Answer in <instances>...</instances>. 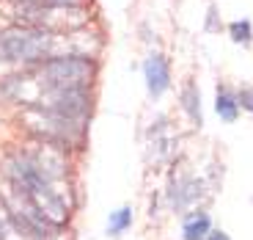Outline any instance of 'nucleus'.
<instances>
[{
    "label": "nucleus",
    "mask_w": 253,
    "mask_h": 240,
    "mask_svg": "<svg viewBox=\"0 0 253 240\" xmlns=\"http://www.w3.org/2000/svg\"><path fill=\"white\" fill-rule=\"evenodd\" d=\"M58 36H63V33H52L33 25L0 31V61L39 63V61H47V58H55L61 56L58 53Z\"/></svg>",
    "instance_id": "f257e3e1"
},
{
    "label": "nucleus",
    "mask_w": 253,
    "mask_h": 240,
    "mask_svg": "<svg viewBox=\"0 0 253 240\" xmlns=\"http://www.w3.org/2000/svg\"><path fill=\"white\" fill-rule=\"evenodd\" d=\"M228 31H231V39H234V42H251V36H253V25L251 22H248V19H237V22H231V25H228Z\"/></svg>",
    "instance_id": "1a4fd4ad"
},
{
    "label": "nucleus",
    "mask_w": 253,
    "mask_h": 240,
    "mask_svg": "<svg viewBox=\"0 0 253 240\" xmlns=\"http://www.w3.org/2000/svg\"><path fill=\"white\" fill-rule=\"evenodd\" d=\"M182 108L187 111V116L193 119V124L201 127L204 124V116H201V94H198V86L196 83H187L182 89Z\"/></svg>",
    "instance_id": "423d86ee"
},
{
    "label": "nucleus",
    "mask_w": 253,
    "mask_h": 240,
    "mask_svg": "<svg viewBox=\"0 0 253 240\" xmlns=\"http://www.w3.org/2000/svg\"><path fill=\"white\" fill-rule=\"evenodd\" d=\"M94 75V61L88 56H55L36 63V77L47 91L85 89Z\"/></svg>",
    "instance_id": "f03ea898"
},
{
    "label": "nucleus",
    "mask_w": 253,
    "mask_h": 240,
    "mask_svg": "<svg viewBox=\"0 0 253 240\" xmlns=\"http://www.w3.org/2000/svg\"><path fill=\"white\" fill-rule=\"evenodd\" d=\"M204 240H228V235L226 232H209Z\"/></svg>",
    "instance_id": "f8f14e48"
},
{
    "label": "nucleus",
    "mask_w": 253,
    "mask_h": 240,
    "mask_svg": "<svg viewBox=\"0 0 253 240\" xmlns=\"http://www.w3.org/2000/svg\"><path fill=\"white\" fill-rule=\"evenodd\" d=\"M237 102H240L245 111H253V86H245V89L237 94Z\"/></svg>",
    "instance_id": "9b49d317"
},
{
    "label": "nucleus",
    "mask_w": 253,
    "mask_h": 240,
    "mask_svg": "<svg viewBox=\"0 0 253 240\" xmlns=\"http://www.w3.org/2000/svg\"><path fill=\"white\" fill-rule=\"evenodd\" d=\"M215 111L223 121H237V114H240V102H237V94L220 86L217 89V100H215Z\"/></svg>",
    "instance_id": "0eeeda50"
},
{
    "label": "nucleus",
    "mask_w": 253,
    "mask_h": 240,
    "mask_svg": "<svg viewBox=\"0 0 253 240\" xmlns=\"http://www.w3.org/2000/svg\"><path fill=\"white\" fill-rule=\"evenodd\" d=\"M129 227H132V210H129V207H119V210H113V213H110V218H108V235L119 238V235H124Z\"/></svg>",
    "instance_id": "6e6552de"
},
{
    "label": "nucleus",
    "mask_w": 253,
    "mask_h": 240,
    "mask_svg": "<svg viewBox=\"0 0 253 240\" xmlns=\"http://www.w3.org/2000/svg\"><path fill=\"white\" fill-rule=\"evenodd\" d=\"M143 77H146V89H149V94H152L154 100H157V97H163L165 91H168V86H171V66H168L165 56L152 53V56L146 58Z\"/></svg>",
    "instance_id": "7ed1b4c3"
},
{
    "label": "nucleus",
    "mask_w": 253,
    "mask_h": 240,
    "mask_svg": "<svg viewBox=\"0 0 253 240\" xmlns=\"http://www.w3.org/2000/svg\"><path fill=\"white\" fill-rule=\"evenodd\" d=\"M209 232H212V221H209L207 213L187 215V221H184V227H182V238L184 240H204Z\"/></svg>",
    "instance_id": "39448f33"
},
{
    "label": "nucleus",
    "mask_w": 253,
    "mask_h": 240,
    "mask_svg": "<svg viewBox=\"0 0 253 240\" xmlns=\"http://www.w3.org/2000/svg\"><path fill=\"white\" fill-rule=\"evenodd\" d=\"M198 196H201V185H198V180H193V177L179 180V182H173V188H171V204L179 210V213H184Z\"/></svg>",
    "instance_id": "20e7f679"
},
{
    "label": "nucleus",
    "mask_w": 253,
    "mask_h": 240,
    "mask_svg": "<svg viewBox=\"0 0 253 240\" xmlns=\"http://www.w3.org/2000/svg\"><path fill=\"white\" fill-rule=\"evenodd\" d=\"M31 3H42V6H69V8H80L85 0H31Z\"/></svg>",
    "instance_id": "9d476101"
}]
</instances>
